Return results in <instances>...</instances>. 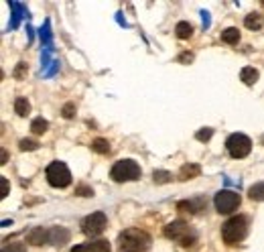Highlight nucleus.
I'll list each match as a JSON object with an SVG mask.
<instances>
[{
    "label": "nucleus",
    "instance_id": "7ed1b4c3",
    "mask_svg": "<svg viewBox=\"0 0 264 252\" xmlns=\"http://www.w3.org/2000/svg\"><path fill=\"white\" fill-rule=\"evenodd\" d=\"M248 234V218L246 216H234L221 226V238L228 246L240 244Z\"/></svg>",
    "mask_w": 264,
    "mask_h": 252
},
{
    "label": "nucleus",
    "instance_id": "f257e3e1",
    "mask_svg": "<svg viewBox=\"0 0 264 252\" xmlns=\"http://www.w3.org/2000/svg\"><path fill=\"white\" fill-rule=\"evenodd\" d=\"M150 236L144 230L128 228L118 236V252H148Z\"/></svg>",
    "mask_w": 264,
    "mask_h": 252
},
{
    "label": "nucleus",
    "instance_id": "f03ea898",
    "mask_svg": "<svg viewBox=\"0 0 264 252\" xmlns=\"http://www.w3.org/2000/svg\"><path fill=\"white\" fill-rule=\"evenodd\" d=\"M163 232H165V236L169 238V240L179 242V244L185 246V248H189V246H193V244L197 242V232L193 230L189 224H185V222H181V220L167 224Z\"/></svg>",
    "mask_w": 264,
    "mask_h": 252
},
{
    "label": "nucleus",
    "instance_id": "4468645a",
    "mask_svg": "<svg viewBox=\"0 0 264 252\" xmlns=\"http://www.w3.org/2000/svg\"><path fill=\"white\" fill-rule=\"evenodd\" d=\"M240 79L246 83V86H254V83L258 81V72L254 67H244L240 72Z\"/></svg>",
    "mask_w": 264,
    "mask_h": 252
},
{
    "label": "nucleus",
    "instance_id": "aec40b11",
    "mask_svg": "<svg viewBox=\"0 0 264 252\" xmlns=\"http://www.w3.org/2000/svg\"><path fill=\"white\" fill-rule=\"evenodd\" d=\"M248 195H250V200H254V202H264V183L252 185L250 191H248Z\"/></svg>",
    "mask_w": 264,
    "mask_h": 252
},
{
    "label": "nucleus",
    "instance_id": "b1692460",
    "mask_svg": "<svg viewBox=\"0 0 264 252\" xmlns=\"http://www.w3.org/2000/svg\"><path fill=\"white\" fill-rule=\"evenodd\" d=\"M152 177H155V183H169V181H171V173L169 171H155V173H152Z\"/></svg>",
    "mask_w": 264,
    "mask_h": 252
},
{
    "label": "nucleus",
    "instance_id": "6e6552de",
    "mask_svg": "<svg viewBox=\"0 0 264 252\" xmlns=\"http://www.w3.org/2000/svg\"><path fill=\"white\" fill-rule=\"evenodd\" d=\"M106 226H108V220H106V216L102 214V212H94V214H90L86 220L81 222V232L86 234V236H100L104 230H106Z\"/></svg>",
    "mask_w": 264,
    "mask_h": 252
},
{
    "label": "nucleus",
    "instance_id": "393cba45",
    "mask_svg": "<svg viewBox=\"0 0 264 252\" xmlns=\"http://www.w3.org/2000/svg\"><path fill=\"white\" fill-rule=\"evenodd\" d=\"M19 145H21V151H37V149H39V143L29 141V138H23Z\"/></svg>",
    "mask_w": 264,
    "mask_h": 252
},
{
    "label": "nucleus",
    "instance_id": "473e14b6",
    "mask_svg": "<svg viewBox=\"0 0 264 252\" xmlns=\"http://www.w3.org/2000/svg\"><path fill=\"white\" fill-rule=\"evenodd\" d=\"M191 59H193V55H191V53H183L181 57H179V61H191Z\"/></svg>",
    "mask_w": 264,
    "mask_h": 252
},
{
    "label": "nucleus",
    "instance_id": "20e7f679",
    "mask_svg": "<svg viewBox=\"0 0 264 252\" xmlns=\"http://www.w3.org/2000/svg\"><path fill=\"white\" fill-rule=\"evenodd\" d=\"M110 177L118 183H124V181H136L141 179V167H138L136 161L132 159H124V161H118L112 171H110Z\"/></svg>",
    "mask_w": 264,
    "mask_h": 252
},
{
    "label": "nucleus",
    "instance_id": "9d476101",
    "mask_svg": "<svg viewBox=\"0 0 264 252\" xmlns=\"http://www.w3.org/2000/svg\"><path fill=\"white\" fill-rule=\"evenodd\" d=\"M69 236H72L69 230H65L61 226H55V228L49 230V242L55 244V246H63L65 242H69Z\"/></svg>",
    "mask_w": 264,
    "mask_h": 252
},
{
    "label": "nucleus",
    "instance_id": "ddd939ff",
    "mask_svg": "<svg viewBox=\"0 0 264 252\" xmlns=\"http://www.w3.org/2000/svg\"><path fill=\"white\" fill-rule=\"evenodd\" d=\"M244 25L248 26L250 31H260L262 25H264V19H262L260 12H250V15L244 19Z\"/></svg>",
    "mask_w": 264,
    "mask_h": 252
},
{
    "label": "nucleus",
    "instance_id": "6ab92c4d",
    "mask_svg": "<svg viewBox=\"0 0 264 252\" xmlns=\"http://www.w3.org/2000/svg\"><path fill=\"white\" fill-rule=\"evenodd\" d=\"M29 110H31V104H29V100L26 98H17L15 100V112L19 116H26L29 114Z\"/></svg>",
    "mask_w": 264,
    "mask_h": 252
},
{
    "label": "nucleus",
    "instance_id": "c85d7f7f",
    "mask_svg": "<svg viewBox=\"0 0 264 252\" xmlns=\"http://www.w3.org/2000/svg\"><path fill=\"white\" fill-rule=\"evenodd\" d=\"M73 114H75V106L72 102L65 104L63 106V118H73Z\"/></svg>",
    "mask_w": 264,
    "mask_h": 252
},
{
    "label": "nucleus",
    "instance_id": "bb28decb",
    "mask_svg": "<svg viewBox=\"0 0 264 252\" xmlns=\"http://www.w3.org/2000/svg\"><path fill=\"white\" fill-rule=\"evenodd\" d=\"M212 134H214L212 128H203V130H199L195 134V138H197V141H201V143H205V141H210V138H212Z\"/></svg>",
    "mask_w": 264,
    "mask_h": 252
},
{
    "label": "nucleus",
    "instance_id": "2f4dec72",
    "mask_svg": "<svg viewBox=\"0 0 264 252\" xmlns=\"http://www.w3.org/2000/svg\"><path fill=\"white\" fill-rule=\"evenodd\" d=\"M201 17H203V26H210V23H212V21H210V12H205V10H203V12H201Z\"/></svg>",
    "mask_w": 264,
    "mask_h": 252
},
{
    "label": "nucleus",
    "instance_id": "72a5a7b5",
    "mask_svg": "<svg viewBox=\"0 0 264 252\" xmlns=\"http://www.w3.org/2000/svg\"><path fill=\"white\" fill-rule=\"evenodd\" d=\"M262 145H264V138H262Z\"/></svg>",
    "mask_w": 264,
    "mask_h": 252
},
{
    "label": "nucleus",
    "instance_id": "dca6fc26",
    "mask_svg": "<svg viewBox=\"0 0 264 252\" xmlns=\"http://www.w3.org/2000/svg\"><path fill=\"white\" fill-rule=\"evenodd\" d=\"M221 41L228 45H236L240 41V31L234 29V26H230V29H226L224 33H221Z\"/></svg>",
    "mask_w": 264,
    "mask_h": 252
},
{
    "label": "nucleus",
    "instance_id": "7c9ffc66",
    "mask_svg": "<svg viewBox=\"0 0 264 252\" xmlns=\"http://www.w3.org/2000/svg\"><path fill=\"white\" fill-rule=\"evenodd\" d=\"M8 195V181H6V177H2V200Z\"/></svg>",
    "mask_w": 264,
    "mask_h": 252
},
{
    "label": "nucleus",
    "instance_id": "f8f14e48",
    "mask_svg": "<svg viewBox=\"0 0 264 252\" xmlns=\"http://www.w3.org/2000/svg\"><path fill=\"white\" fill-rule=\"evenodd\" d=\"M199 173H201V167H199V165H195V163H187V165L181 167V171H179V179H181V181L195 179V177H199Z\"/></svg>",
    "mask_w": 264,
    "mask_h": 252
},
{
    "label": "nucleus",
    "instance_id": "412c9836",
    "mask_svg": "<svg viewBox=\"0 0 264 252\" xmlns=\"http://www.w3.org/2000/svg\"><path fill=\"white\" fill-rule=\"evenodd\" d=\"M47 128H49V122H47L45 118H35V120L31 122V130H33L35 134H43Z\"/></svg>",
    "mask_w": 264,
    "mask_h": 252
},
{
    "label": "nucleus",
    "instance_id": "0eeeda50",
    "mask_svg": "<svg viewBox=\"0 0 264 252\" xmlns=\"http://www.w3.org/2000/svg\"><path fill=\"white\" fill-rule=\"evenodd\" d=\"M214 203H216V209L219 214H232L234 209L240 205V195L236 191H230V189H221L216 193Z\"/></svg>",
    "mask_w": 264,
    "mask_h": 252
},
{
    "label": "nucleus",
    "instance_id": "f3484780",
    "mask_svg": "<svg viewBox=\"0 0 264 252\" xmlns=\"http://www.w3.org/2000/svg\"><path fill=\"white\" fill-rule=\"evenodd\" d=\"M175 35H177L179 39H189V37L193 35V26H191L189 23H185V21L177 23V26H175Z\"/></svg>",
    "mask_w": 264,
    "mask_h": 252
},
{
    "label": "nucleus",
    "instance_id": "cd10ccee",
    "mask_svg": "<svg viewBox=\"0 0 264 252\" xmlns=\"http://www.w3.org/2000/svg\"><path fill=\"white\" fill-rule=\"evenodd\" d=\"M75 193H77V195H83V198H92V195H94V189L88 187V185H79V187L75 189Z\"/></svg>",
    "mask_w": 264,
    "mask_h": 252
},
{
    "label": "nucleus",
    "instance_id": "9b49d317",
    "mask_svg": "<svg viewBox=\"0 0 264 252\" xmlns=\"http://www.w3.org/2000/svg\"><path fill=\"white\" fill-rule=\"evenodd\" d=\"M26 240H29L31 244H35V246L45 244V242H49V230H45V228H33L29 232V236H26Z\"/></svg>",
    "mask_w": 264,
    "mask_h": 252
},
{
    "label": "nucleus",
    "instance_id": "5701e85b",
    "mask_svg": "<svg viewBox=\"0 0 264 252\" xmlns=\"http://www.w3.org/2000/svg\"><path fill=\"white\" fill-rule=\"evenodd\" d=\"M2 252H26L24 242H10L2 246Z\"/></svg>",
    "mask_w": 264,
    "mask_h": 252
},
{
    "label": "nucleus",
    "instance_id": "1a4fd4ad",
    "mask_svg": "<svg viewBox=\"0 0 264 252\" xmlns=\"http://www.w3.org/2000/svg\"><path fill=\"white\" fill-rule=\"evenodd\" d=\"M72 252H110V242L108 240H96V242H86L72 248Z\"/></svg>",
    "mask_w": 264,
    "mask_h": 252
},
{
    "label": "nucleus",
    "instance_id": "a878e982",
    "mask_svg": "<svg viewBox=\"0 0 264 252\" xmlns=\"http://www.w3.org/2000/svg\"><path fill=\"white\" fill-rule=\"evenodd\" d=\"M41 39L45 41V47L51 49V33H49V21L45 23V29H41Z\"/></svg>",
    "mask_w": 264,
    "mask_h": 252
},
{
    "label": "nucleus",
    "instance_id": "2eb2a0df",
    "mask_svg": "<svg viewBox=\"0 0 264 252\" xmlns=\"http://www.w3.org/2000/svg\"><path fill=\"white\" fill-rule=\"evenodd\" d=\"M201 205H203V200H199V202H179L177 203V209H179V212L195 214L197 209H201Z\"/></svg>",
    "mask_w": 264,
    "mask_h": 252
},
{
    "label": "nucleus",
    "instance_id": "a211bd4d",
    "mask_svg": "<svg viewBox=\"0 0 264 252\" xmlns=\"http://www.w3.org/2000/svg\"><path fill=\"white\" fill-rule=\"evenodd\" d=\"M10 8L15 10V15H12V23H10V29H17L19 23H21V17L24 15V6L21 2H10Z\"/></svg>",
    "mask_w": 264,
    "mask_h": 252
},
{
    "label": "nucleus",
    "instance_id": "4be33fe9",
    "mask_svg": "<svg viewBox=\"0 0 264 252\" xmlns=\"http://www.w3.org/2000/svg\"><path fill=\"white\" fill-rule=\"evenodd\" d=\"M92 149H94L96 152H100V155H106V152L110 151V143L104 141V138H96V141L92 143Z\"/></svg>",
    "mask_w": 264,
    "mask_h": 252
},
{
    "label": "nucleus",
    "instance_id": "39448f33",
    "mask_svg": "<svg viewBox=\"0 0 264 252\" xmlns=\"http://www.w3.org/2000/svg\"><path fill=\"white\" fill-rule=\"evenodd\" d=\"M47 181H49V185L51 187H67L69 183H72V173H69L67 169V165L61 163V161H55L47 167Z\"/></svg>",
    "mask_w": 264,
    "mask_h": 252
},
{
    "label": "nucleus",
    "instance_id": "c756f323",
    "mask_svg": "<svg viewBox=\"0 0 264 252\" xmlns=\"http://www.w3.org/2000/svg\"><path fill=\"white\" fill-rule=\"evenodd\" d=\"M24 74H26V63H19V67L15 69V74H12V76H15L17 79H21Z\"/></svg>",
    "mask_w": 264,
    "mask_h": 252
},
{
    "label": "nucleus",
    "instance_id": "423d86ee",
    "mask_svg": "<svg viewBox=\"0 0 264 252\" xmlns=\"http://www.w3.org/2000/svg\"><path fill=\"white\" fill-rule=\"evenodd\" d=\"M226 149H228V152H230L234 159H244V157L250 155V151H252V141H250L246 134L236 132V134H230L228 136Z\"/></svg>",
    "mask_w": 264,
    "mask_h": 252
}]
</instances>
